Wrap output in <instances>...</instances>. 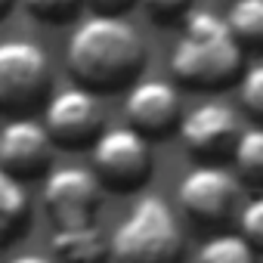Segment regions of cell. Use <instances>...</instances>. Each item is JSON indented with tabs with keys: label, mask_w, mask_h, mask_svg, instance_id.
<instances>
[{
	"label": "cell",
	"mask_w": 263,
	"mask_h": 263,
	"mask_svg": "<svg viewBox=\"0 0 263 263\" xmlns=\"http://www.w3.org/2000/svg\"><path fill=\"white\" fill-rule=\"evenodd\" d=\"M68 68L74 81L93 93L134 87L146 68V44L121 16L93 13L68 41Z\"/></svg>",
	"instance_id": "1"
},
{
	"label": "cell",
	"mask_w": 263,
	"mask_h": 263,
	"mask_svg": "<svg viewBox=\"0 0 263 263\" xmlns=\"http://www.w3.org/2000/svg\"><path fill=\"white\" fill-rule=\"evenodd\" d=\"M174 78L189 90H223L245 74V50L229 22L211 10H192L171 53Z\"/></svg>",
	"instance_id": "2"
},
{
	"label": "cell",
	"mask_w": 263,
	"mask_h": 263,
	"mask_svg": "<svg viewBox=\"0 0 263 263\" xmlns=\"http://www.w3.org/2000/svg\"><path fill=\"white\" fill-rule=\"evenodd\" d=\"M183 232L161 195L140 198L111 235V263H180Z\"/></svg>",
	"instance_id": "3"
},
{
	"label": "cell",
	"mask_w": 263,
	"mask_h": 263,
	"mask_svg": "<svg viewBox=\"0 0 263 263\" xmlns=\"http://www.w3.org/2000/svg\"><path fill=\"white\" fill-rule=\"evenodd\" d=\"M50 59L31 41H0V115L28 118L50 102Z\"/></svg>",
	"instance_id": "4"
},
{
	"label": "cell",
	"mask_w": 263,
	"mask_h": 263,
	"mask_svg": "<svg viewBox=\"0 0 263 263\" xmlns=\"http://www.w3.org/2000/svg\"><path fill=\"white\" fill-rule=\"evenodd\" d=\"M93 174L105 189L137 192L152 174V149L149 137L134 127L102 130L93 143Z\"/></svg>",
	"instance_id": "5"
},
{
	"label": "cell",
	"mask_w": 263,
	"mask_h": 263,
	"mask_svg": "<svg viewBox=\"0 0 263 263\" xmlns=\"http://www.w3.org/2000/svg\"><path fill=\"white\" fill-rule=\"evenodd\" d=\"M238 195H241L238 180L220 164H198V167H192L183 177L180 189H177L180 208L198 226H220V223H226L235 214V208H238Z\"/></svg>",
	"instance_id": "6"
},
{
	"label": "cell",
	"mask_w": 263,
	"mask_h": 263,
	"mask_svg": "<svg viewBox=\"0 0 263 263\" xmlns=\"http://www.w3.org/2000/svg\"><path fill=\"white\" fill-rule=\"evenodd\" d=\"M238 137L241 121L223 102H201L180 121V140L201 164H220L223 158H232Z\"/></svg>",
	"instance_id": "7"
},
{
	"label": "cell",
	"mask_w": 263,
	"mask_h": 263,
	"mask_svg": "<svg viewBox=\"0 0 263 263\" xmlns=\"http://www.w3.org/2000/svg\"><path fill=\"white\" fill-rule=\"evenodd\" d=\"M44 124L50 130L53 143L65 149H84L93 146L102 134V105L96 102V93L87 87H65L56 96H50Z\"/></svg>",
	"instance_id": "8"
},
{
	"label": "cell",
	"mask_w": 263,
	"mask_h": 263,
	"mask_svg": "<svg viewBox=\"0 0 263 263\" xmlns=\"http://www.w3.org/2000/svg\"><path fill=\"white\" fill-rule=\"evenodd\" d=\"M99 195H102V183L87 167H59L44 183V204L56 226L93 223Z\"/></svg>",
	"instance_id": "9"
},
{
	"label": "cell",
	"mask_w": 263,
	"mask_h": 263,
	"mask_svg": "<svg viewBox=\"0 0 263 263\" xmlns=\"http://www.w3.org/2000/svg\"><path fill=\"white\" fill-rule=\"evenodd\" d=\"M53 158V137L47 124L31 118H13L0 130V167L19 180H34L47 174Z\"/></svg>",
	"instance_id": "10"
},
{
	"label": "cell",
	"mask_w": 263,
	"mask_h": 263,
	"mask_svg": "<svg viewBox=\"0 0 263 263\" xmlns=\"http://www.w3.org/2000/svg\"><path fill=\"white\" fill-rule=\"evenodd\" d=\"M127 124L143 137L158 140L180 127V93L167 81H137L124 99Z\"/></svg>",
	"instance_id": "11"
},
{
	"label": "cell",
	"mask_w": 263,
	"mask_h": 263,
	"mask_svg": "<svg viewBox=\"0 0 263 263\" xmlns=\"http://www.w3.org/2000/svg\"><path fill=\"white\" fill-rule=\"evenodd\" d=\"M53 263H108L111 260V241L93 226H59L50 238Z\"/></svg>",
	"instance_id": "12"
},
{
	"label": "cell",
	"mask_w": 263,
	"mask_h": 263,
	"mask_svg": "<svg viewBox=\"0 0 263 263\" xmlns=\"http://www.w3.org/2000/svg\"><path fill=\"white\" fill-rule=\"evenodd\" d=\"M28 211H31V204H28L25 183L0 167V248L25 229Z\"/></svg>",
	"instance_id": "13"
},
{
	"label": "cell",
	"mask_w": 263,
	"mask_h": 263,
	"mask_svg": "<svg viewBox=\"0 0 263 263\" xmlns=\"http://www.w3.org/2000/svg\"><path fill=\"white\" fill-rule=\"evenodd\" d=\"M226 22L245 53L263 56V0H232Z\"/></svg>",
	"instance_id": "14"
},
{
	"label": "cell",
	"mask_w": 263,
	"mask_h": 263,
	"mask_svg": "<svg viewBox=\"0 0 263 263\" xmlns=\"http://www.w3.org/2000/svg\"><path fill=\"white\" fill-rule=\"evenodd\" d=\"M232 161H235L238 177H241L248 186L263 189V124L241 130L238 146H235V152H232Z\"/></svg>",
	"instance_id": "15"
},
{
	"label": "cell",
	"mask_w": 263,
	"mask_h": 263,
	"mask_svg": "<svg viewBox=\"0 0 263 263\" xmlns=\"http://www.w3.org/2000/svg\"><path fill=\"white\" fill-rule=\"evenodd\" d=\"M198 263H257V248L241 232H220L201 245Z\"/></svg>",
	"instance_id": "16"
},
{
	"label": "cell",
	"mask_w": 263,
	"mask_h": 263,
	"mask_svg": "<svg viewBox=\"0 0 263 263\" xmlns=\"http://www.w3.org/2000/svg\"><path fill=\"white\" fill-rule=\"evenodd\" d=\"M238 102L257 124H263V62L251 65L241 74V81H238Z\"/></svg>",
	"instance_id": "17"
},
{
	"label": "cell",
	"mask_w": 263,
	"mask_h": 263,
	"mask_svg": "<svg viewBox=\"0 0 263 263\" xmlns=\"http://www.w3.org/2000/svg\"><path fill=\"white\" fill-rule=\"evenodd\" d=\"M81 7V0H25V10L41 19V22H50V25H59V22H68Z\"/></svg>",
	"instance_id": "18"
},
{
	"label": "cell",
	"mask_w": 263,
	"mask_h": 263,
	"mask_svg": "<svg viewBox=\"0 0 263 263\" xmlns=\"http://www.w3.org/2000/svg\"><path fill=\"white\" fill-rule=\"evenodd\" d=\"M140 4L158 25H174V22L183 25V19L192 13V0H140Z\"/></svg>",
	"instance_id": "19"
},
{
	"label": "cell",
	"mask_w": 263,
	"mask_h": 263,
	"mask_svg": "<svg viewBox=\"0 0 263 263\" xmlns=\"http://www.w3.org/2000/svg\"><path fill=\"white\" fill-rule=\"evenodd\" d=\"M238 232L257 251H263V198H254L251 204L241 208V214H238Z\"/></svg>",
	"instance_id": "20"
},
{
	"label": "cell",
	"mask_w": 263,
	"mask_h": 263,
	"mask_svg": "<svg viewBox=\"0 0 263 263\" xmlns=\"http://www.w3.org/2000/svg\"><path fill=\"white\" fill-rule=\"evenodd\" d=\"M93 7V13H102V16H124L137 0H87Z\"/></svg>",
	"instance_id": "21"
},
{
	"label": "cell",
	"mask_w": 263,
	"mask_h": 263,
	"mask_svg": "<svg viewBox=\"0 0 263 263\" xmlns=\"http://www.w3.org/2000/svg\"><path fill=\"white\" fill-rule=\"evenodd\" d=\"M10 263H53V260L37 257V254H22V257H16V260H10Z\"/></svg>",
	"instance_id": "22"
},
{
	"label": "cell",
	"mask_w": 263,
	"mask_h": 263,
	"mask_svg": "<svg viewBox=\"0 0 263 263\" xmlns=\"http://www.w3.org/2000/svg\"><path fill=\"white\" fill-rule=\"evenodd\" d=\"M10 7H13V0H0V19L10 13Z\"/></svg>",
	"instance_id": "23"
}]
</instances>
